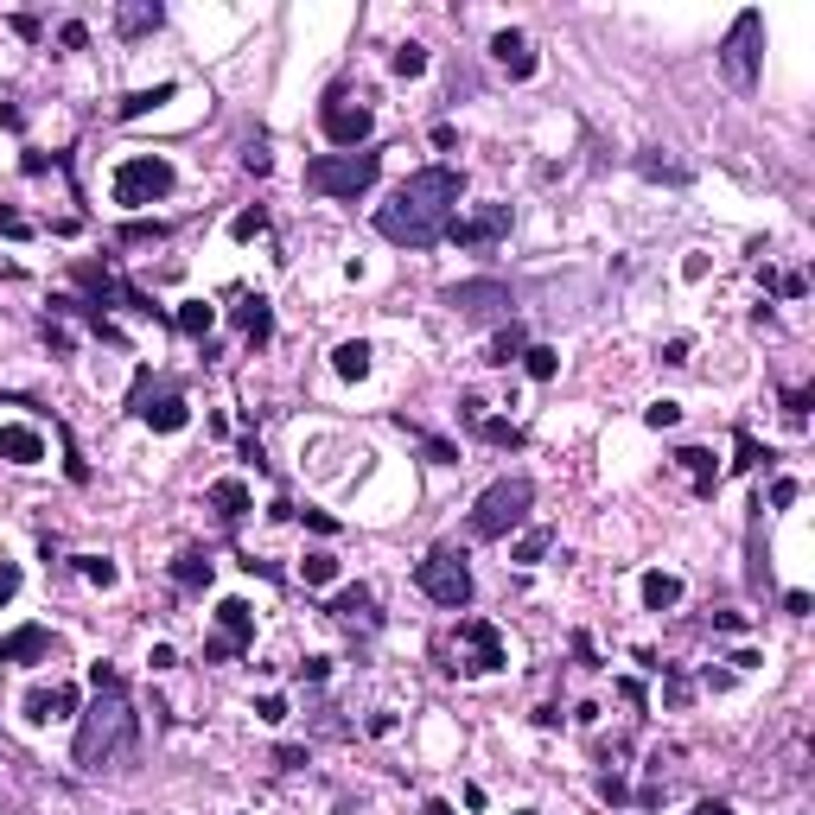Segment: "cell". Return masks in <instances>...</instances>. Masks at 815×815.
<instances>
[{"label":"cell","mask_w":815,"mask_h":815,"mask_svg":"<svg viewBox=\"0 0 815 815\" xmlns=\"http://www.w3.org/2000/svg\"><path fill=\"white\" fill-rule=\"evenodd\" d=\"M427 71V51L421 45H395V77H421Z\"/></svg>","instance_id":"obj_29"},{"label":"cell","mask_w":815,"mask_h":815,"mask_svg":"<svg viewBox=\"0 0 815 815\" xmlns=\"http://www.w3.org/2000/svg\"><path fill=\"white\" fill-rule=\"evenodd\" d=\"M172 580H179V586H211V561H198V554H185V561L172 567Z\"/></svg>","instance_id":"obj_28"},{"label":"cell","mask_w":815,"mask_h":815,"mask_svg":"<svg viewBox=\"0 0 815 815\" xmlns=\"http://www.w3.org/2000/svg\"><path fill=\"white\" fill-rule=\"evenodd\" d=\"M784 414H790V421H803V414H809V395H803V389L784 395Z\"/></svg>","instance_id":"obj_38"},{"label":"cell","mask_w":815,"mask_h":815,"mask_svg":"<svg viewBox=\"0 0 815 815\" xmlns=\"http://www.w3.org/2000/svg\"><path fill=\"white\" fill-rule=\"evenodd\" d=\"M644 605H650V612L682 605V580H675V574H644Z\"/></svg>","instance_id":"obj_20"},{"label":"cell","mask_w":815,"mask_h":815,"mask_svg":"<svg viewBox=\"0 0 815 815\" xmlns=\"http://www.w3.org/2000/svg\"><path fill=\"white\" fill-rule=\"evenodd\" d=\"M332 612H338V618H363V612H370V593H363V586H357V593H338Z\"/></svg>","instance_id":"obj_32"},{"label":"cell","mask_w":815,"mask_h":815,"mask_svg":"<svg viewBox=\"0 0 815 815\" xmlns=\"http://www.w3.org/2000/svg\"><path fill=\"white\" fill-rule=\"evenodd\" d=\"M211 319H217V312L204 306V300H185V306H179V332H192V338L211 332Z\"/></svg>","instance_id":"obj_23"},{"label":"cell","mask_w":815,"mask_h":815,"mask_svg":"<svg viewBox=\"0 0 815 815\" xmlns=\"http://www.w3.org/2000/svg\"><path fill=\"white\" fill-rule=\"evenodd\" d=\"M644 421H650V427H675V421H682V408H675V402H650Z\"/></svg>","instance_id":"obj_34"},{"label":"cell","mask_w":815,"mask_h":815,"mask_svg":"<svg viewBox=\"0 0 815 815\" xmlns=\"http://www.w3.org/2000/svg\"><path fill=\"white\" fill-rule=\"evenodd\" d=\"M453 204H459V172L453 166H421L402 179L383 211H376V230L389 242H408V249H427L453 230Z\"/></svg>","instance_id":"obj_1"},{"label":"cell","mask_w":815,"mask_h":815,"mask_svg":"<svg viewBox=\"0 0 815 815\" xmlns=\"http://www.w3.org/2000/svg\"><path fill=\"white\" fill-rule=\"evenodd\" d=\"M491 58L504 64L510 77H535V51H529L523 32H497V39H491Z\"/></svg>","instance_id":"obj_13"},{"label":"cell","mask_w":815,"mask_h":815,"mask_svg":"<svg viewBox=\"0 0 815 815\" xmlns=\"http://www.w3.org/2000/svg\"><path fill=\"white\" fill-rule=\"evenodd\" d=\"M172 192V166L141 153V160H128L115 172V204H128V211H141V204H160Z\"/></svg>","instance_id":"obj_6"},{"label":"cell","mask_w":815,"mask_h":815,"mask_svg":"<svg viewBox=\"0 0 815 815\" xmlns=\"http://www.w3.org/2000/svg\"><path fill=\"white\" fill-rule=\"evenodd\" d=\"M529 504H535V484H529V478H497L491 491L478 497V510H472V535H478V542L510 535V529L529 516Z\"/></svg>","instance_id":"obj_3"},{"label":"cell","mask_w":815,"mask_h":815,"mask_svg":"<svg viewBox=\"0 0 815 815\" xmlns=\"http://www.w3.org/2000/svg\"><path fill=\"white\" fill-rule=\"evenodd\" d=\"M96 682V701L83 707V726H77V765L83 771H128L134 758V707H128V688L109 663L90 669Z\"/></svg>","instance_id":"obj_2"},{"label":"cell","mask_w":815,"mask_h":815,"mask_svg":"<svg viewBox=\"0 0 815 815\" xmlns=\"http://www.w3.org/2000/svg\"><path fill=\"white\" fill-rule=\"evenodd\" d=\"M758 39H765V20H758V13H739L733 32H726V77H733L739 90L758 77Z\"/></svg>","instance_id":"obj_7"},{"label":"cell","mask_w":815,"mask_h":815,"mask_svg":"<svg viewBox=\"0 0 815 815\" xmlns=\"http://www.w3.org/2000/svg\"><path fill=\"white\" fill-rule=\"evenodd\" d=\"M548 554V529H529L523 542H516V561H542Z\"/></svg>","instance_id":"obj_33"},{"label":"cell","mask_w":815,"mask_h":815,"mask_svg":"<svg viewBox=\"0 0 815 815\" xmlns=\"http://www.w3.org/2000/svg\"><path fill=\"white\" fill-rule=\"evenodd\" d=\"M376 172H383V160L376 153H319V160L306 166V185L312 192H325V198H357V192H370L376 185Z\"/></svg>","instance_id":"obj_4"},{"label":"cell","mask_w":815,"mask_h":815,"mask_svg":"<svg viewBox=\"0 0 815 815\" xmlns=\"http://www.w3.org/2000/svg\"><path fill=\"white\" fill-rule=\"evenodd\" d=\"M459 637L472 644V669H504V637H497V624L465 618V624H459Z\"/></svg>","instance_id":"obj_10"},{"label":"cell","mask_w":815,"mask_h":815,"mask_svg":"<svg viewBox=\"0 0 815 815\" xmlns=\"http://www.w3.org/2000/svg\"><path fill=\"white\" fill-rule=\"evenodd\" d=\"M523 370L535 376V383H548V376H554V370H561V357H554V351H548V344H529V351H523Z\"/></svg>","instance_id":"obj_24"},{"label":"cell","mask_w":815,"mask_h":815,"mask_svg":"<svg viewBox=\"0 0 815 815\" xmlns=\"http://www.w3.org/2000/svg\"><path fill=\"white\" fill-rule=\"evenodd\" d=\"M0 459H7V465H39V459H45V440H39V427H20V421H7V427H0Z\"/></svg>","instance_id":"obj_11"},{"label":"cell","mask_w":815,"mask_h":815,"mask_svg":"<svg viewBox=\"0 0 815 815\" xmlns=\"http://www.w3.org/2000/svg\"><path fill=\"white\" fill-rule=\"evenodd\" d=\"M262 230H268L262 211H242V217H236V236H262Z\"/></svg>","instance_id":"obj_35"},{"label":"cell","mask_w":815,"mask_h":815,"mask_svg":"<svg viewBox=\"0 0 815 815\" xmlns=\"http://www.w3.org/2000/svg\"><path fill=\"white\" fill-rule=\"evenodd\" d=\"M300 574H306V586H332L338 580V561H332V554H306Z\"/></svg>","instance_id":"obj_27"},{"label":"cell","mask_w":815,"mask_h":815,"mask_svg":"<svg viewBox=\"0 0 815 815\" xmlns=\"http://www.w3.org/2000/svg\"><path fill=\"white\" fill-rule=\"evenodd\" d=\"M166 96H172V83H160V90H134L128 102H121V115H147L153 102H166Z\"/></svg>","instance_id":"obj_31"},{"label":"cell","mask_w":815,"mask_h":815,"mask_svg":"<svg viewBox=\"0 0 815 815\" xmlns=\"http://www.w3.org/2000/svg\"><path fill=\"white\" fill-rule=\"evenodd\" d=\"M0 236H32V223L20 211H0Z\"/></svg>","instance_id":"obj_36"},{"label":"cell","mask_w":815,"mask_h":815,"mask_svg":"<svg viewBox=\"0 0 815 815\" xmlns=\"http://www.w3.org/2000/svg\"><path fill=\"white\" fill-rule=\"evenodd\" d=\"M332 370H338V376H351V383H363V376H370V344H363V338L338 344V351H332Z\"/></svg>","instance_id":"obj_19"},{"label":"cell","mask_w":815,"mask_h":815,"mask_svg":"<svg viewBox=\"0 0 815 815\" xmlns=\"http://www.w3.org/2000/svg\"><path fill=\"white\" fill-rule=\"evenodd\" d=\"M523 351H529L523 325H510V332H497V338H491V363H510V357H523Z\"/></svg>","instance_id":"obj_26"},{"label":"cell","mask_w":815,"mask_h":815,"mask_svg":"<svg viewBox=\"0 0 815 815\" xmlns=\"http://www.w3.org/2000/svg\"><path fill=\"white\" fill-rule=\"evenodd\" d=\"M446 306L465 312V319H491V312L510 306V287L504 281H459V287H446Z\"/></svg>","instance_id":"obj_9"},{"label":"cell","mask_w":815,"mask_h":815,"mask_svg":"<svg viewBox=\"0 0 815 815\" xmlns=\"http://www.w3.org/2000/svg\"><path fill=\"white\" fill-rule=\"evenodd\" d=\"M236 325H242L249 338H268V332H274V319H268V300H242V306H236Z\"/></svg>","instance_id":"obj_22"},{"label":"cell","mask_w":815,"mask_h":815,"mask_svg":"<svg viewBox=\"0 0 815 815\" xmlns=\"http://www.w3.org/2000/svg\"><path fill=\"white\" fill-rule=\"evenodd\" d=\"M166 13L153 7V0H134V7H121L115 13V26H121V39H147V32H160Z\"/></svg>","instance_id":"obj_16"},{"label":"cell","mask_w":815,"mask_h":815,"mask_svg":"<svg viewBox=\"0 0 815 815\" xmlns=\"http://www.w3.org/2000/svg\"><path fill=\"white\" fill-rule=\"evenodd\" d=\"M13 593H20V567H13V561H7V567H0V605H7Z\"/></svg>","instance_id":"obj_37"},{"label":"cell","mask_w":815,"mask_h":815,"mask_svg":"<svg viewBox=\"0 0 815 815\" xmlns=\"http://www.w3.org/2000/svg\"><path fill=\"white\" fill-rule=\"evenodd\" d=\"M325 141H332L338 153H357L363 141H370V109L351 96H332L325 102Z\"/></svg>","instance_id":"obj_8"},{"label":"cell","mask_w":815,"mask_h":815,"mask_svg":"<svg viewBox=\"0 0 815 815\" xmlns=\"http://www.w3.org/2000/svg\"><path fill=\"white\" fill-rule=\"evenodd\" d=\"M211 504H217L223 523H236V516H249V484H242V478H217L211 484Z\"/></svg>","instance_id":"obj_18"},{"label":"cell","mask_w":815,"mask_h":815,"mask_svg":"<svg viewBox=\"0 0 815 815\" xmlns=\"http://www.w3.org/2000/svg\"><path fill=\"white\" fill-rule=\"evenodd\" d=\"M217 624H223L217 637H223V644H236V650H242V644L255 637V612H249L242 599H223V605H217Z\"/></svg>","instance_id":"obj_14"},{"label":"cell","mask_w":815,"mask_h":815,"mask_svg":"<svg viewBox=\"0 0 815 815\" xmlns=\"http://www.w3.org/2000/svg\"><path fill=\"white\" fill-rule=\"evenodd\" d=\"M141 414H147V427H160V433H179L185 421H192L179 395H160V402H153V408H141Z\"/></svg>","instance_id":"obj_21"},{"label":"cell","mask_w":815,"mask_h":815,"mask_svg":"<svg viewBox=\"0 0 815 815\" xmlns=\"http://www.w3.org/2000/svg\"><path fill=\"white\" fill-rule=\"evenodd\" d=\"M77 695L71 688H32L26 695V720H58V714H71Z\"/></svg>","instance_id":"obj_17"},{"label":"cell","mask_w":815,"mask_h":815,"mask_svg":"<svg viewBox=\"0 0 815 815\" xmlns=\"http://www.w3.org/2000/svg\"><path fill=\"white\" fill-rule=\"evenodd\" d=\"M45 650H51V637L39 631V624H26V631L0 637V663H32V656H45Z\"/></svg>","instance_id":"obj_15"},{"label":"cell","mask_w":815,"mask_h":815,"mask_svg":"<svg viewBox=\"0 0 815 815\" xmlns=\"http://www.w3.org/2000/svg\"><path fill=\"white\" fill-rule=\"evenodd\" d=\"M414 580H421V593L433 605H446V612H459L465 599H472V574H465V561L453 548H433L421 567H414Z\"/></svg>","instance_id":"obj_5"},{"label":"cell","mask_w":815,"mask_h":815,"mask_svg":"<svg viewBox=\"0 0 815 815\" xmlns=\"http://www.w3.org/2000/svg\"><path fill=\"white\" fill-rule=\"evenodd\" d=\"M504 230H510V204H484L478 217L453 223V236H459V242H472V249H478V242H497Z\"/></svg>","instance_id":"obj_12"},{"label":"cell","mask_w":815,"mask_h":815,"mask_svg":"<svg viewBox=\"0 0 815 815\" xmlns=\"http://www.w3.org/2000/svg\"><path fill=\"white\" fill-rule=\"evenodd\" d=\"M83 580H96V586H115V561H109V554H83Z\"/></svg>","instance_id":"obj_30"},{"label":"cell","mask_w":815,"mask_h":815,"mask_svg":"<svg viewBox=\"0 0 815 815\" xmlns=\"http://www.w3.org/2000/svg\"><path fill=\"white\" fill-rule=\"evenodd\" d=\"M675 459H682V472L695 478V484H714V453H701V446H682Z\"/></svg>","instance_id":"obj_25"}]
</instances>
